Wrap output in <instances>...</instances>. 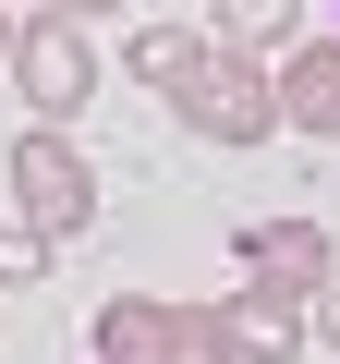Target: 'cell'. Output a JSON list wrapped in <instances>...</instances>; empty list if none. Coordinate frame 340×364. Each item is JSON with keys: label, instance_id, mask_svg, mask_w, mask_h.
I'll use <instances>...</instances> for the list:
<instances>
[{"label": "cell", "instance_id": "6da1fadb", "mask_svg": "<svg viewBox=\"0 0 340 364\" xmlns=\"http://www.w3.org/2000/svg\"><path fill=\"white\" fill-rule=\"evenodd\" d=\"M13 207H25V231H49V243H85V231H97V158H85L61 122L13 134Z\"/></svg>", "mask_w": 340, "mask_h": 364}, {"label": "cell", "instance_id": "7a4b0ae2", "mask_svg": "<svg viewBox=\"0 0 340 364\" xmlns=\"http://www.w3.org/2000/svg\"><path fill=\"white\" fill-rule=\"evenodd\" d=\"M170 122H183L195 146H267V134H280V61H231V49H207V73L170 97Z\"/></svg>", "mask_w": 340, "mask_h": 364}, {"label": "cell", "instance_id": "3957f363", "mask_svg": "<svg viewBox=\"0 0 340 364\" xmlns=\"http://www.w3.org/2000/svg\"><path fill=\"white\" fill-rule=\"evenodd\" d=\"M13 85H25V109H37V122H73V109L97 97V37H85V13H25Z\"/></svg>", "mask_w": 340, "mask_h": 364}, {"label": "cell", "instance_id": "277c9868", "mask_svg": "<svg viewBox=\"0 0 340 364\" xmlns=\"http://www.w3.org/2000/svg\"><path fill=\"white\" fill-rule=\"evenodd\" d=\"M243 279H255V291H292V304L316 316V291L340 279V243H328L316 219H255V231H243Z\"/></svg>", "mask_w": 340, "mask_h": 364}, {"label": "cell", "instance_id": "5b68a950", "mask_svg": "<svg viewBox=\"0 0 340 364\" xmlns=\"http://www.w3.org/2000/svg\"><path fill=\"white\" fill-rule=\"evenodd\" d=\"M280 134L340 146V37H304V49L280 61Z\"/></svg>", "mask_w": 340, "mask_h": 364}, {"label": "cell", "instance_id": "8992f818", "mask_svg": "<svg viewBox=\"0 0 340 364\" xmlns=\"http://www.w3.org/2000/svg\"><path fill=\"white\" fill-rule=\"evenodd\" d=\"M219 316H231V340H243V364H292V352L316 340V316H304L292 291H255V279H243V291H231Z\"/></svg>", "mask_w": 340, "mask_h": 364}, {"label": "cell", "instance_id": "52a82bcc", "mask_svg": "<svg viewBox=\"0 0 340 364\" xmlns=\"http://www.w3.org/2000/svg\"><path fill=\"white\" fill-rule=\"evenodd\" d=\"M158 97H183L195 73H207V13H158V25H134V49H122Z\"/></svg>", "mask_w": 340, "mask_h": 364}, {"label": "cell", "instance_id": "ba28073f", "mask_svg": "<svg viewBox=\"0 0 340 364\" xmlns=\"http://www.w3.org/2000/svg\"><path fill=\"white\" fill-rule=\"evenodd\" d=\"M158 316H170L158 291H110L97 328H85V352H97V364H158Z\"/></svg>", "mask_w": 340, "mask_h": 364}, {"label": "cell", "instance_id": "9c48e42d", "mask_svg": "<svg viewBox=\"0 0 340 364\" xmlns=\"http://www.w3.org/2000/svg\"><path fill=\"white\" fill-rule=\"evenodd\" d=\"M158 364H243V340H231L219 304H170L158 316Z\"/></svg>", "mask_w": 340, "mask_h": 364}, {"label": "cell", "instance_id": "30bf717a", "mask_svg": "<svg viewBox=\"0 0 340 364\" xmlns=\"http://www.w3.org/2000/svg\"><path fill=\"white\" fill-rule=\"evenodd\" d=\"M267 37H292V0H219L207 13V49H231V61H267Z\"/></svg>", "mask_w": 340, "mask_h": 364}, {"label": "cell", "instance_id": "8fae6325", "mask_svg": "<svg viewBox=\"0 0 340 364\" xmlns=\"http://www.w3.org/2000/svg\"><path fill=\"white\" fill-rule=\"evenodd\" d=\"M49 267H61V243H49V231H0V291H37Z\"/></svg>", "mask_w": 340, "mask_h": 364}, {"label": "cell", "instance_id": "7c38bea8", "mask_svg": "<svg viewBox=\"0 0 340 364\" xmlns=\"http://www.w3.org/2000/svg\"><path fill=\"white\" fill-rule=\"evenodd\" d=\"M316 352H340V279L316 291Z\"/></svg>", "mask_w": 340, "mask_h": 364}, {"label": "cell", "instance_id": "4fadbf2b", "mask_svg": "<svg viewBox=\"0 0 340 364\" xmlns=\"http://www.w3.org/2000/svg\"><path fill=\"white\" fill-rule=\"evenodd\" d=\"M13 49H25V13H0V61H13Z\"/></svg>", "mask_w": 340, "mask_h": 364}]
</instances>
